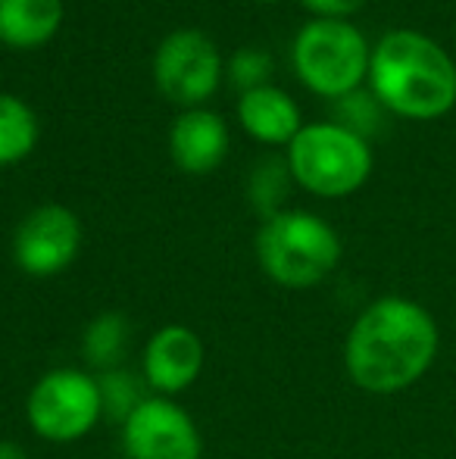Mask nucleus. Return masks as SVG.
<instances>
[{
  "label": "nucleus",
  "mask_w": 456,
  "mask_h": 459,
  "mask_svg": "<svg viewBox=\"0 0 456 459\" xmlns=\"http://www.w3.org/2000/svg\"><path fill=\"white\" fill-rule=\"evenodd\" d=\"M153 79L166 100L178 107H201L222 82V56L213 38L197 29L172 31L159 41L153 56Z\"/></svg>",
  "instance_id": "nucleus-7"
},
{
  "label": "nucleus",
  "mask_w": 456,
  "mask_h": 459,
  "mask_svg": "<svg viewBox=\"0 0 456 459\" xmlns=\"http://www.w3.org/2000/svg\"><path fill=\"white\" fill-rule=\"evenodd\" d=\"M25 419L50 444L82 441L104 419L98 378L85 368H50L31 385Z\"/></svg>",
  "instance_id": "nucleus-6"
},
{
  "label": "nucleus",
  "mask_w": 456,
  "mask_h": 459,
  "mask_svg": "<svg viewBox=\"0 0 456 459\" xmlns=\"http://www.w3.org/2000/svg\"><path fill=\"white\" fill-rule=\"evenodd\" d=\"M63 0H0V41L13 50H38L60 31Z\"/></svg>",
  "instance_id": "nucleus-13"
},
{
  "label": "nucleus",
  "mask_w": 456,
  "mask_h": 459,
  "mask_svg": "<svg viewBox=\"0 0 456 459\" xmlns=\"http://www.w3.org/2000/svg\"><path fill=\"white\" fill-rule=\"evenodd\" d=\"M269 75H272V56L260 48H241L228 63V79L241 94L266 88Z\"/></svg>",
  "instance_id": "nucleus-19"
},
{
  "label": "nucleus",
  "mask_w": 456,
  "mask_h": 459,
  "mask_svg": "<svg viewBox=\"0 0 456 459\" xmlns=\"http://www.w3.org/2000/svg\"><path fill=\"white\" fill-rule=\"evenodd\" d=\"M82 250V222L69 206L44 204L19 222L13 235V260L31 278L66 273Z\"/></svg>",
  "instance_id": "nucleus-8"
},
{
  "label": "nucleus",
  "mask_w": 456,
  "mask_h": 459,
  "mask_svg": "<svg viewBox=\"0 0 456 459\" xmlns=\"http://www.w3.org/2000/svg\"><path fill=\"white\" fill-rule=\"evenodd\" d=\"M38 144V119L29 103L0 94V166L25 160Z\"/></svg>",
  "instance_id": "nucleus-15"
},
{
  "label": "nucleus",
  "mask_w": 456,
  "mask_h": 459,
  "mask_svg": "<svg viewBox=\"0 0 456 459\" xmlns=\"http://www.w3.org/2000/svg\"><path fill=\"white\" fill-rule=\"evenodd\" d=\"M372 50L363 31L347 19H313L297 31L291 63L297 79L323 97L350 94L369 75Z\"/></svg>",
  "instance_id": "nucleus-5"
},
{
  "label": "nucleus",
  "mask_w": 456,
  "mask_h": 459,
  "mask_svg": "<svg viewBox=\"0 0 456 459\" xmlns=\"http://www.w3.org/2000/svg\"><path fill=\"white\" fill-rule=\"evenodd\" d=\"M237 122H241V128L250 138L262 141V144H285V147L304 128L300 107L294 103V97L272 85L237 97Z\"/></svg>",
  "instance_id": "nucleus-12"
},
{
  "label": "nucleus",
  "mask_w": 456,
  "mask_h": 459,
  "mask_svg": "<svg viewBox=\"0 0 456 459\" xmlns=\"http://www.w3.org/2000/svg\"><path fill=\"white\" fill-rule=\"evenodd\" d=\"M132 344V325L122 313H100L85 325L82 334V357L98 372L125 366V353Z\"/></svg>",
  "instance_id": "nucleus-14"
},
{
  "label": "nucleus",
  "mask_w": 456,
  "mask_h": 459,
  "mask_svg": "<svg viewBox=\"0 0 456 459\" xmlns=\"http://www.w3.org/2000/svg\"><path fill=\"white\" fill-rule=\"evenodd\" d=\"M122 450L128 459H201L203 437L172 397H147L122 422Z\"/></svg>",
  "instance_id": "nucleus-9"
},
{
  "label": "nucleus",
  "mask_w": 456,
  "mask_h": 459,
  "mask_svg": "<svg viewBox=\"0 0 456 459\" xmlns=\"http://www.w3.org/2000/svg\"><path fill=\"white\" fill-rule=\"evenodd\" d=\"M256 260L275 284L306 290L338 269L341 238L316 212L281 210L279 216L262 219L256 235Z\"/></svg>",
  "instance_id": "nucleus-3"
},
{
  "label": "nucleus",
  "mask_w": 456,
  "mask_h": 459,
  "mask_svg": "<svg viewBox=\"0 0 456 459\" xmlns=\"http://www.w3.org/2000/svg\"><path fill=\"white\" fill-rule=\"evenodd\" d=\"M291 169H288V160H262L247 178V197L254 204V210L262 219H272L285 210V200L291 194Z\"/></svg>",
  "instance_id": "nucleus-17"
},
{
  "label": "nucleus",
  "mask_w": 456,
  "mask_h": 459,
  "mask_svg": "<svg viewBox=\"0 0 456 459\" xmlns=\"http://www.w3.org/2000/svg\"><path fill=\"white\" fill-rule=\"evenodd\" d=\"M98 394L100 406H104V419L110 422H125L134 410L147 400V381L144 375L132 372V368L119 366L110 372H98Z\"/></svg>",
  "instance_id": "nucleus-16"
},
{
  "label": "nucleus",
  "mask_w": 456,
  "mask_h": 459,
  "mask_svg": "<svg viewBox=\"0 0 456 459\" xmlns=\"http://www.w3.org/2000/svg\"><path fill=\"white\" fill-rule=\"evenodd\" d=\"M288 169L294 182L316 197H347L359 191L372 172L369 141L335 122L304 126L288 144Z\"/></svg>",
  "instance_id": "nucleus-4"
},
{
  "label": "nucleus",
  "mask_w": 456,
  "mask_h": 459,
  "mask_svg": "<svg viewBox=\"0 0 456 459\" xmlns=\"http://www.w3.org/2000/svg\"><path fill=\"white\" fill-rule=\"evenodd\" d=\"M260 4H275V0H260Z\"/></svg>",
  "instance_id": "nucleus-22"
},
{
  "label": "nucleus",
  "mask_w": 456,
  "mask_h": 459,
  "mask_svg": "<svg viewBox=\"0 0 456 459\" xmlns=\"http://www.w3.org/2000/svg\"><path fill=\"white\" fill-rule=\"evenodd\" d=\"M438 322L409 297L372 300L344 341V366L369 394H400L413 387L438 357Z\"/></svg>",
  "instance_id": "nucleus-1"
},
{
  "label": "nucleus",
  "mask_w": 456,
  "mask_h": 459,
  "mask_svg": "<svg viewBox=\"0 0 456 459\" xmlns=\"http://www.w3.org/2000/svg\"><path fill=\"white\" fill-rule=\"evenodd\" d=\"M306 10H313L319 19H344L353 16L357 10H363L366 0H300Z\"/></svg>",
  "instance_id": "nucleus-20"
},
{
  "label": "nucleus",
  "mask_w": 456,
  "mask_h": 459,
  "mask_svg": "<svg viewBox=\"0 0 456 459\" xmlns=\"http://www.w3.org/2000/svg\"><path fill=\"white\" fill-rule=\"evenodd\" d=\"M382 119H384V107L378 103V97L372 91L357 88V91H350L335 100V126L359 134L363 141L382 128Z\"/></svg>",
  "instance_id": "nucleus-18"
},
{
  "label": "nucleus",
  "mask_w": 456,
  "mask_h": 459,
  "mask_svg": "<svg viewBox=\"0 0 456 459\" xmlns=\"http://www.w3.org/2000/svg\"><path fill=\"white\" fill-rule=\"evenodd\" d=\"M169 153L188 176H207L228 157V126L210 109H185L169 132Z\"/></svg>",
  "instance_id": "nucleus-11"
},
{
  "label": "nucleus",
  "mask_w": 456,
  "mask_h": 459,
  "mask_svg": "<svg viewBox=\"0 0 456 459\" xmlns=\"http://www.w3.org/2000/svg\"><path fill=\"white\" fill-rule=\"evenodd\" d=\"M369 85L391 113L438 119L456 103V63L434 38L397 29L372 48Z\"/></svg>",
  "instance_id": "nucleus-2"
},
{
  "label": "nucleus",
  "mask_w": 456,
  "mask_h": 459,
  "mask_svg": "<svg viewBox=\"0 0 456 459\" xmlns=\"http://www.w3.org/2000/svg\"><path fill=\"white\" fill-rule=\"evenodd\" d=\"M203 372V341L188 325H163L151 334L141 359V375L147 387L159 397H176L188 391Z\"/></svg>",
  "instance_id": "nucleus-10"
},
{
  "label": "nucleus",
  "mask_w": 456,
  "mask_h": 459,
  "mask_svg": "<svg viewBox=\"0 0 456 459\" xmlns=\"http://www.w3.org/2000/svg\"><path fill=\"white\" fill-rule=\"evenodd\" d=\"M0 459H31V456L16 441H0Z\"/></svg>",
  "instance_id": "nucleus-21"
}]
</instances>
